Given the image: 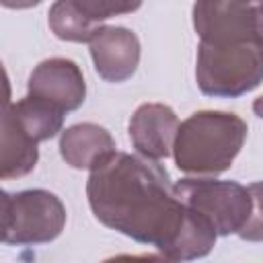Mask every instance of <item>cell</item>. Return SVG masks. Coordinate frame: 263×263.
<instances>
[{
	"instance_id": "5b68a950",
	"label": "cell",
	"mask_w": 263,
	"mask_h": 263,
	"mask_svg": "<svg viewBox=\"0 0 263 263\" xmlns=\"http://www.w3.org/2000/svg\"><path fill=\"white\" fill-rule=\"evenodd\" d=\"M175 191L183 203L205 216L218 234L240 232L251 216V193L234 181L183 179Z\"/></svg>"
},
{
	"instance_id": "9a60e30c",
	"label": "cell",
	"mask_w": 263,
	"mask_h": 263,
	"mask_svg": "<svg viewBox=\"0 0 263 263\" xmlns=\"http://www.w3.org/2000/svg\"><path fill=\"white\" fill-rule=\"evenodd\" d=\"M251 193V216L240 228V236L247 240H263V181L249 187Z\"/></svg>"
},
{
	"instance_id": "8992f818",
	"label": "cell",
	"mask_w": 263,
	"mask_h": 263,
	"mask_svg": "<svg viewBox=\"0 0 263 263\" xmlns=\"http://www.w3.org/2000/svg\"><path fill=\"white\" fill-rule=\"evenodd\" d=\"M193 27L205 43L263 45V0H197Z\"/></svg>"
},
{
	"instance_id": "3957f363",
	"label": "cell",
	"mask_w": 263,
	"mask_h": 263,
	"mask_svg": "<svg viewBox=\"0 0 263 263\" xmlns=\"http://www.w3.org/2000/svg\"><path fill=\"white\" fill-rule=\"evenodd\" d=\"M197 84L205 95L236 97L263 80L261 43H205L197 51Z\"/></svg>"
},
{
	"instance_id": "277c9868",
	"label": "cell",
	"mask_w": 263,
	"mask_h": 263,
	"mask_svg": "<svg viewBox=\"0 0 263 263\" xmlns=\"http://www.w3.org/2000/svg\"><path fill=\"white\" fill-rule=\"evenodd\" d=\"M66 220L62 201L41 189L2 195L4 242H43L60 234Z\"/></svg>"
},
{
	"instance_id": "52a82bcc",
	"label": "cell",
	"mask_w": 263,
	"mask_h": 263,
	"mask_svg": "<svg viewBox=\"0 0 263 263\" xmlns=\"http://www.w3.org/2000/svg\"><path fill=\"white\" fill-rule=\"evenodd\" d=\"M84 78L72 60L51 58L41 62L29 78V95L41 97L64 111H72L84 101Z\"/></svg>"
},
{
	"instance_id": "2e32d148",
	"label": "cell",
	"mask_w": 263,
	"mask_h": 263,
	"mask_svg": "<svg viewBox=\"0 0 263 263\" xmlns=\"http://www.w3.org/2000/svg\"><path fill=\"white\" fill-rule=\"evenodd\" d=\"M37 2H41V0H2V4L8 8H29Z\"/></svg>"
},
{
	"instance_id": "30bf717a",
	"label": "cell",
	"mask_w": 263,
	"mask_h": 263,
	"mask_svg": "<svg viewBox=\"0 0 263 263\" xmlns=\"http://www.w3.org/2000/svg\"><path fill=\"white\" fill-rule=\"evenodd\" d=\"M60 150L70 166L92 168L103 154L115 150V144L107 129L95 123H78L62 134Z\"/></svg>"
},
{
	"instance_id": "5bb4252c",
	"label": "cell",
	"mask_w": 263,
	"mask_h": 263,
	"mask_svg": "<svg viewBox=\"0 0 263 263\" xmlns=\"http://www.w3.org/2000/svg\"><path fill=\"white\" fill-rule=\"evenodd\" d=\"M74 6L90 21L99 23L117 14H125V12H134L142 0H72Z\"/></svg>"
},
{
	"instance_id": "e0dca14e",
	"label": "cell",
	"mask_w": 263,
	"mask_h": 263,
	"mask_svg": "<svg viewBox=\"0 0 263 263\" xmlns=\"http://www.w3.org/2000/svg\"><path fill=\"white\" fill-rule=\"evenodd\" d=\"M253 111H255L259 117H263V95L253 103Z\"/></svg>"
},
{
	"instance_id": "4fadbf2b",
	"label": "cell",
	"mask_w": 263,
	"mask_h": 263,
	"mask_svg": "<svg viewBox=\"0 0 263 263\" xmlns=\"http://www.w3.org/2000/svg\"><path fill=\"white\" fill-rule=\"evenodd\" d=\"M49 27L60 39L90 41L101 29L95 21L86 18L72 0H58L49 10Z\"/></svg>"
},
{
	"instance_id": "ba28073f",
	"label": "cell",
	"mask_w": 263,
	"mask_h": 263,
	"mask_svg": "<svg viewBox=\"0 0 263 263\" xmlns=\"http://www.w3.org/2000/svg\"><path fill=\"white\" fill-rule=\"evenodd\" d=\"M97 72L109 82H121L136 72L140 60L138 37L123 27H101L88 41Z\"/></svg>"
},
{
	"instance_id": "8fae6325",
	"label": "cell",
	"mask_w": 263,
	"mask_h": 263,
	"mask_svg": "<svg viewBox=\"0 0 263 263\" xmlns=\"http://www.w3.org/2000/svg\"><path fill=\"white\" fill-rule=\"evenodd\" d=\"M4 101L8 103V109L14 115L16 123L23 127V132L33 142L47 140L60 132L66 111L60 109L58 105H53L41 97H33V95H27L18 103H10L8 84H6V99Z\"/></svg>"
},
{
	"instance_id": "9c48e42d",
	"label": "cell",
	"mask_w": 263,
	"mask_h": 263,
	"mask_svg": "<svg viewBox=\"0 0 263 263\" xmlns=\"http://www.w3.org/2000/svg\"><path fill=\"white\" fill-rule=\"evenodd\" d=\"M179 132L175 111L160 103L142 105L129 121V138L140 154L148 158H164L173 152Z\"/></svg>"
},
{
	"instance_id": "7c38bea8",
	"label": "cell",
	"mask_w": 263,
	"mask_h": 263,
	"mask_svg": "<svg viewBox=\"0 0 263 263\" xmlns=\"http://www.w3.org/2000/svg\"><path fill=\"white\" fill-rule=\"evenodd\" d=\"M37 162V142H33L4 101L2 111V179L21 177L29 173Z\"/></svg>"
},
{
	"instance_id": "6da1fadb",
	"label": "cell",
	"mask_w": 263,
	"mask_h": 263,
	"mask_svg": "<svg viewBox=\"0 0 263 263\" xmlns=\"http://www.w3.org/2000/svg\"><path fill=\"white\" fill-rule=\"evenodd\" d=\"M86 191L103 224L166 251L171 259L205 255L216 240L212 222L179 199L156 158L111 150L90 168Z\"/></svg>"
},
{
	"instance_id": "7a4b0ae2",
	"label": "cell",
	"mask_w": 263,
	"mask_h": 263,
	"mask_svg": "<svg viewBox=\"0 0 263 263\" xmlns=\"http://www.w3.org/2000/svg\"><path fill=\"white\" fill-rule=\"evenodd\" d=\"M245 136L247 125L234 113H195L179 123L173 146L177 166L193 175L222 173L232 164Z\"/></svg>"
}]
</instances>
